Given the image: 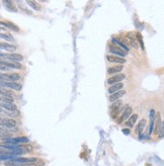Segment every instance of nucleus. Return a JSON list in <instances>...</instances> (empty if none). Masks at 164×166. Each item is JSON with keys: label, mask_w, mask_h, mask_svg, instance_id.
I'll use <instances>...</instances> for the list:
<instances>
[{"label": "nucleus", "mask_w": 164, "mask_h": 166, "mask_svg": "<svg viewBox=\"0 0 164 166\" xmlns=\"http://www.w3.org/2000/svg\"><path fill=\"white\" fill-rule=\"evenodd\" d=\"M106 59H107V61H110L111 63H118L120 65L126 63L125 58H121V57H118V56H113V55H107V56H106Z\"/></svg>", "instance_id": "4"}, {"label": "nucleus", "mask_w": 164, "mask_h": 166, "mask_svg": "<svg viewBox=\"0 0 164 166\" xmlns=\"http://www.w3.org/2000/svg\"><path fill=\"white\" fill-rule=\"evenodd\" d=\"M0 107L1 108H5V109L9 110V112H13V110L17 109V107H16V105L14 103H5V102H3V103H0Z\"/></svg>", "instance_id": "15"}, {"label": "nucleus", "mask_w": 164, "mask_h": 166, "mask_svg": "<svg viewBox=\"0 0 164 166\" xmlns=\"http://www.w3.org/2000/svg\"><path fill=\"white\" fill-rule=\"evenodd\" d=\"M3 4H4V6H5V8H6L7 10H9L11 12H17V8L13 4L12 1L5 0V1H3Z\"/></svg>", "instance_id": "9"}, {"label": "nucleus", "mask_w": 164, "mask_h": 166, "mask_svg": "<svg viewBox=\"0 0 164 166\" xmlns=\"http://www.w3.org/2000/svg\"><path fill=\"white\" fill-rule=\"evenodd\" d=\"M0 87L5 88V82H4V81H1V80H0Z\"/></svg>", "instance_id": "30"}, {"label": "nucleus", "mask_w": 164, "mask_h": 166, "mask_svg": "<svg viewBox=\"0 0 164 166\" xmlns=\"http://www.w3.org/2000/svg\"><path fill=\"white\" fill-rule=\"evenodd\" d=\"M0 38L1 39H4L5 41H8V42H11L13 41V37L11 34H9V33H0Z\"/></svg>", "instance_id": "23"}, {"label": "nucleus", "mask_w": 164, "mask_h": 166, "mask_svg": "<svg viewBox=\"0 0 164 166\" xmlns=\"http://www.w3.org/2000/svg\"><path fill=\"white\" fill-rule=\"evenodd\" d=\"M3 120V117H2V115H1V114H0V122H1V120Z\"/></svg>", "instance_id": "32"}, {"label": "nucleus", "mask_w": 164, "mask_h": 166, "mask_svg": "<svg viewBox=\"0 0 164 166\" xmlns=\"http://www.w3.org/2000/svg\"><path fill=\"white\" fill-rule=\"evenodd\" d=\"M126 94V91L125 90H120V91H117V92L112 93L111 94V96H110V101H116V100H118V98H121L123 95H125Z\"/></svg>", "instance_id": "10"}, {"label": "nucleus", "mask_w": 164, "mask_h": 166, "mask_svg": "<svg viewBox=\"0 0 164 166\" xmlns=\"http://www.w3.org/2000/svg\"><path fill=\"white\" fill-rule=\"evenodd\" d=\"M132 112H133V109H132L131 106H127V107L125 108V110L123 112V114L121 115V118L118 120V124H122L124 120H128V119L130 118V115L132 114Z\"/></svg>", "instance_id": "3"}, {"label": "nucleus", "mask_w": 164, "mask_h": 166, "mask_svg": "<svg viewBox=\"0 0 164 166\" xmlns=\"http://www.w3.org/2000/svg\"><path fill=\"white\" fill-rule=\"evenodd\" d=\"M15 141H16V143L19 145L20 143H27L28 142V139L26 138V137H16V138H14Z\"/></svg>", "instance_id": "25"}, {"label": "nucleus", "mask_w": 164, "mask_h": 166, "mask_svg": "<svg viewBox=\"0 0 164 166\" xmlns=\"http://www.w3.org/2000/svg\"><path fill=\"white\" fill-rule=\"evenodd\" d=\"M110 51H111V53L118 55L121 58H124V57H126V55H127V52L123 51L121 48H118V46H115V45H112V46L110 47Z\"/></svg>", "instance_id": "5"}, {"label": "nucleus", "mask_w": 164, "mask_h": 166, "mask_svg": "<svg viewBox=\"0 0 164 166\" xmlns=\"http://www.w3.org/2000/svg\"><path fill=\"white\" fill-rule=\"evenodd\" d=\"M137 120H138V114H133V115H131L130 118H129V120H127V122H126V125L129 127V128H132V127H134V125H135V123L137 122Z\"/></svg>", "instance_id": "16"}, {"label": "nucleus", "mask_w": 164, "mask_h": 166, "mask_svg": "<svg viewBox=\"0 0 164 166\" xmlns=\"http://www.w3.org/2000/svg\"><path fill=\"white\" fill-rule=\"evenodd\" d=\"M145 125H146V120H142L138 124V133H139V135H142V134H143V131H144V129H145Z\"/></svg>", "instance_id": "22"}, {"label": "nucleus", "mask_w": 164, "mask_h": 166, "mask_svg": "<svg viewBox=\"0 0 164 166\" xmlns=\"http://www.w3.org/2000/svg\"><path fill=\"white\" fill-rule=\"evenodd\" d=\"M112 42L115 43V44H117L118 46H120L118 48H121L123 51H125V52H128L129 51V47H127L125 43H123L121 40H118L117 38H112Z\"/></svg>", "instance_id": "14"}, {"label": "nucleus", "mask_w": 164, "mask_h": 166, "mask_svg": "<svg viewBox=\"0 0 164 166\" xmlns=\"http://www.w3.org/2000/svg\"><path fill=\"white\" fill-rule=\"evenodd\" d=\"M4 64L5 66L10 69V68H13V69H20L21 68V64L18 63V62H5L4 61Z\"/></svg>", "instance_id": "19"}, {"label": "nucleus", "mask_w": 164, "mask_h": 166, "mask_svg": "<svg viewBox=\"0 0 164 166\" xmlns=\"http://www.w3.org/2000/svg\"><path fill=\"white\" fill-rule=\"evenodd\" d=\"M5 87H9L10 89H13V90H16V91H19L21 90V85L16 83V82H5Z\"/></svg>", "instance_id": "13"}, {"label": "nucleus", "mask_w": 164, "mask_h": 166, "mask_svg": "<svg viewBox=\"0 0 164 166\" xmlns=\"http://www.w3.org/2000/svg\"><path fill=\"white\" fill-rule=\"evenodd\" d=\"M128 40L130 42V44H131V46L133 48H135V49H138L139 47V44H138V41L136 39V36H135V33H128Z\"/></svg>", "instance_id": "7"}, {"label": "nucleus", "mask_w": 164, "mask_h": 166, "mask_svg": "<svg viewBox=\"0 0 164 166\" xmlns=\"http://www.w3.org/2000/svg\"><path fill=\"white\" fill-rule=\"evenodd\" d=\"M1 124L5 128H7V129L14 128V127L16 126V122H15V120H13V119H3V120H1Z\"/></svg>", "instance_id": "8"}, {"label": "nucleus", "mask_w": 164, "mask_h": 166, "mask_svg": "<svg viewBox=\"0 0 164 166\" xmlns=\"http://www.w3.org/2000/svg\"><path fill=\"white\" fill-rule=\"evenodd\" d=\"M122 70H123V65H117V66L110 67L107 69V72H108V74H118V72Z\"/></svg>", "instance_id": "17"}, {"label": "nucleus", "mask_w": 164, "mask_h": 166, "mask_svg": "<svg viewBox=\"0 0 164 166\" xmlns=\"http://www.w3.org/2000/svg\"><path fill=\"white\" fill-rule=\"evenodd\" d=\"M136 39L138 41V44L141 46V48L144 50V42H143V39H142V36H141V33H136Z\"/></svg>", "instance_id": "24"}, {"label": "nucleus", "mask_w": 164, "mask_h": 166, "mask_svg": "<svg viewBox=\"0 0 164 166\" xmlns=\"http://www.w3.org/2000/svg\"><path fill=\"white\" fill-rule=\"evenodd\" d=\"M1 100L5 103H13V97L11 96H2Z\"/></svg>", "instance_id": "26"}, {"label": "nucleus", "mask_w": 164, "mask_h": 166, "mask_svg": "<svg viewBox=\"0 0 164 166\" xmlns=\"http://www.w3.org/2000/svg\"><path fill=\"white\" fill-rule=\"evenodd\" d=\"M0 28H5V27H4V26L2 24V21H0Z\"/></svg>", "instance_id": "31"}, {"label": "nucleus", "mask_w": 164, "mask_h": 166, "mask_svg": "<svg viewBox=\"0 0 164 166\" xmlns=\"http://www.w3.org/2000/svg\"><path fill=\"white\" fill-rule=\"evenodd\" d=\"M124 87V84L122 83V82H120V83H116V84H112V86L108 88V92L112 94V93L117 92V91H120V90H122V88Z\"/></svg>", "instance_id": "11"}, {"label": "nucleus", "mask_w": 164, "mask_h": 166, "mask_svg": "<svg viewBox=\"0 0 164 166\" xmlns=\"http://www.w3.org/2000/svg\"><path fill=\"white\" fill-rule=\"evenodd\" d=\"M125 78H126L125 74L118 73V74H117V75H115V76L111 77L110 79L107 80V82H108V84L112 85V84H116V83H120V82H122V81L125 79Z\"/></svg>", "instance_id": "2"}, {"label": "nucleus", "mask_w": 164, "mask_h": 166, "mask_svg": "<svg viewBox=\"0 0 164 166\" xmlns=\"http://www.w3.org/2000/svg\"><path fill=\"white\" fill-rule=\"evenodd\" d=\"M2 24L4 26V27L10 28V29L15 31V32H19V27H17V26H15L12 22H10V21H2Z\"/></svg>", "instance_id": "18"}, {"label": "nucleus", "mask_w": 164, "mask_h": 166, "mask_svg": "<svg viewBox=\"0 0 164 166\" xmlns=\"http://www.w3.org/2000/svg\"><path fill=\"white\" fill-rule=\"evenodd\" d=\"M26 3H27L28 6H31L34 10H41V5H39V3H37L36 1H32L31 0V1H27Z\"/></svg>", "instance_id": "21"}, {"label": "nucleus", "mask_w": 164, "mask_h": 166, "mask_svg": "<svg viewBox=\"0 0 164 166\" xmlns=\"http://www.w3.org/2000/svg\"><path fill=\"white\" fill-rule=\"evenodd\" d=\"M121 105H122V101L121 100H116V101H113V103L111 106V117L113 120H116L118 118Z\"/></svg>", "instance_id": "1"}, {"label": "nucleus", "mask_w": 164, "mask_h": 166, "mask_svg": "<svg viewBox=\"0 0 164 166\" xmlns=\"http://www.w3.org/2000/svg\"><path fill=\"white\" fill-rule=\"evenodd\" d=\"M3 56H4V55H3V54H1V53H0V58H2V57H3Z\"/></svg>", "instance_id": "33"}, {"label": "nucleus", "mask_w": 164, "mask_h": 166, "mask_svg": "<svg viewBox=\"0 0 164 166\" xmlns=\"http://www.w3.org/2000/svg\"><path fill=\"white\" fill-rule=\"evenodd\" d=\"M6 113L8 114V115H10V117H13V118L19 115V112H18L17 109H16V110H13V112H7Z\"/></svg>", "instance_id": "27"}, {"label": "nucleus", "mask_w": 164, "mask_h": 166, "mask_svg": "<svg viewBox=\"0 0 164 166\" xmlns=\"http://www.w3.org/2000/svg\"><path fill=\"white\" fill-rule=\"evenodd\" d=\"M3 57H5L6 59L10 60L11 62H20V61H22V59H23V57H22L20 54H16V53L4 55Z\"/></svg>", "instance_id": "6"}, {"label": "nucleus", "mask_w": 164, "mask_h": 166, "mask_svg": "<svg viewBox=\"0 0 164 166\" xmlns=\"http://www.w3.org/2000/svg\"><path fill=\"white\" fill-rule=\"evenodd\" d=\"M0 49L8 51V52H14L16 50V47L10 45V44H7V43H0Z\"/></svg>", "instance_id": "12"}, {"label": "nucleus", "mask_w": 164, "mask_h": 166, "mask_svg": "<svg viewBox=\"0 0 164 166\" xmlns=\"http://www.w3.org/2000/svg\"><path fill=\"white\" fill-rule=\"evenodd\" d=\"M123 133L126 134V135H129V134H130V130H129V129H124V130H123Z\"/></svg>", "instance_id": "29"}, {"label": "nucleus", "mask_w": 164, "mask_h": 166, "mask_svg": "<svg viewBox=\"0 0 164 166\" xmlns=\"http://www.w3.org/2000/svg\"><path fill=\"white\" fill-rule=\"evenodd\" d=\"M2 112H3V109H2L1 107H0V113H2Z\"/></svg>", "instance_id": "34"}, {"label": "nucleus", "mask_w": 164, "mask_h": 166, "mask_svg": "<svg viewBox=\"0 0 164 166\" xmlns=\"http://www.w3.org/2000/svg\"><path fill=\"white\" fill-rule=\"evenodd\" d=\"M0 70H3V71H7V70H9L6 66H5V64H4V61H1L0 60Z\"/></svg>", "instance_id": "28"}, {"label": "nucleus", "mask_w": 164, "mask_h": 166, "mask_svg": "<svg viewBox=\"0 0 164 166\" xmlns=\"http://www.w3.org/2000/svg\"><path fill=\"white\" fill-rule=\"evenodd\" d=\"M0 100H1V97H0Z\"/></svg>", "instance_id": "35"}, {"label": "nucleus", "mask_w": 164, "mask_h": 166, "mask_svg": "<svg viewBox=\"0 0 164 166\" xmlns=\"http://www.w3.org/2000/svg\"><path fill=\"white\" fill-rule=\"evenodd\" d=\"M0 95H2V96H11L12 97L14 94H13V92L11 90H8L6 88L0 87Z\"/></svg>", "instance_id": "20"}]
</instances>
